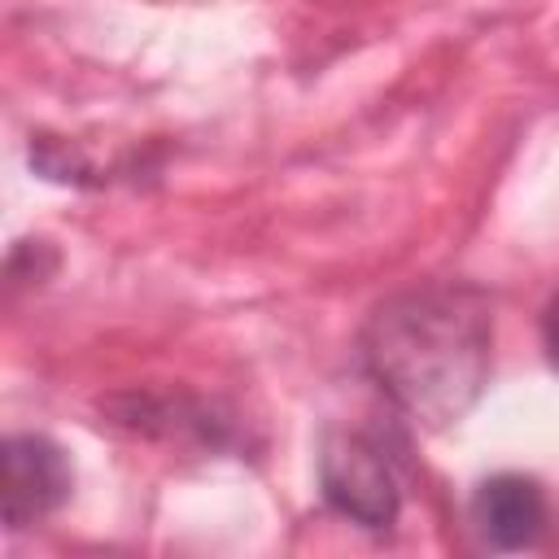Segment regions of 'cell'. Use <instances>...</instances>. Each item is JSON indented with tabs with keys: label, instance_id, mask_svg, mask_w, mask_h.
Returning a JSON list of instances; mask_svg holds the SVG:
<instances>
[{
	"label": "cell",
	"instance_id": "1",
	"mask_svg": "<svg viewBox=\"0 0 559 559\" xmlns=\"http://www.w3.org/2000/svg\"><path fill=\"white\" fill-rule=\"evenodd\" d=\"M358 362L411 424H459L489 384L493 301L476 284H419L380 301L358 332Z\"/></svg>",
	"mask_w": 559,
	"mask_h": 559
},
{
	"label": "cell",
	"instance_id": "2",
	"mask_svg": "<svg viewBox=\"0 0 559 559\" xmlns=\"http://www.w3.org/2000/svg\"><path fill=\"white\" fill-rule=\"evenodd\" d=\"M319 485L332 511L358 528L384 533L402 511V489L389 454L367 432H328L319 450Z\"/></svg>",
	"mask_w": 559,
	"mask_h": 559
},
{
	"label": "cell",
	"instance_id": "3",
	"mask_svg": "<svg viewBox=\"0 0 559 559\" xmlns=\"http://www.w3.org/2000/svg\"><path fill=\"white\" fill-rule=\"evenodd\" d=\"M74 489L66 450L44 432H17L4 441V524L31 528L52 515Z\"/></svg>",
	"mask_w": 559,
	"mask_h": 559
},
{
	"label": "cell",
	"instance_id": "4",
	"mask_svg": "<svg viewBox=\"0 0 559 559\" xmlns=\"http://www.w3.org/2000/svg\"><path fill=\"white\" fill-rule=\"evenodd\" d=\"M472 524L489 550H528L546 528V493L533 476L498 472L472 493Z\"/></svg>",
	"mask_w": 559,
	"mask_h": 559
},
{
	"label": "cell",
	"instance_id": "5",
	"mask_svg": "<svg viewBox=\"0 0 559 559\" xmlns=\"http://www.w3.org/2000/svg\"><path fill=\"white\" fill-rule=\"evenodd\" d=\"M542 345H546V358H550L555 371H559V293L546 301V314H542Z\"/></svg>",
	"mask_w": 559,
	"mask_h": 559
}]
</instances>
